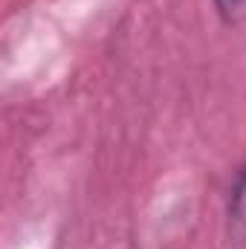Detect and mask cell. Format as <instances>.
<instances>
[{
  "label": "cell",
  "mask_w": 246,
  "mask_h": 249,
  "mask_svg": "<svg viewBox=\"0 0 246 249\" xmlns=\"http://www.w3.org/2000/svg\"><path fill=\"white\" fill-rule=\"evenodd\" d=\"M229 238L238 249H246V174L235 186L232 206H229Z\"/></svg>",
  "instance_id": "6da1fadb"
},
{
  "label": "cell",
  "mask_w": 246,
  "mask_h": 249,
  "mask_svg": "<svg viewBox=\"0 0 246 249\" xmlns=\"http://www.w3.org/2000/svg\"><path fill=\"white\" fill-rule=\"evenodd\" d=\"M217 9L229 23H244L246 20V0H217Z\"/></svg>",
  "instance_id": "7a4b0ae2"
}]
</instances>
